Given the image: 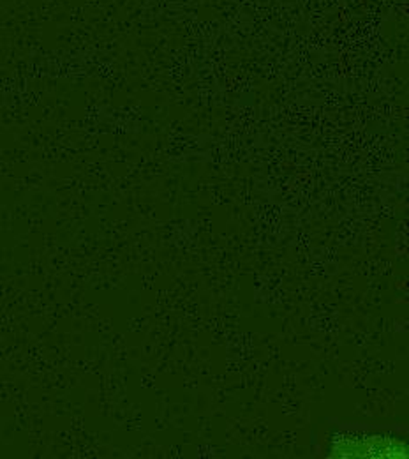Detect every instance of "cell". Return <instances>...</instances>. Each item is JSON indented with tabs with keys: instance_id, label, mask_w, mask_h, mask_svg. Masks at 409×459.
I'll list each match as a JSON object with an SVG mask.
<instances>
[{
	"instance_id": "cell-1",
	"label": "cell",
	"mask_w": 409,
	"mask_h": 459,
	"mask_svg": "<svg viewBox=\"0 0 409 459\" xmlns=\"http://www.w3.org/2000/svg\"><path fill=\"white\" fill-rule=\"evenodd\" d=\"M408 453V446L403 440L381 435H346L330 447L332 458L406 459Z\"/></svg>"
}]
</instances>
